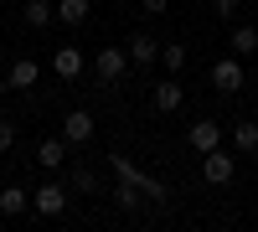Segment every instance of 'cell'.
Returning a JSON list of instances; mask_svg holds the SVG:
<instances>
[{"label":"cell","mask_w":258,"mask_h":232,"mask_svg":"<svg viewBox=\"0 0 258 232\" xmlns=\"http://www.w3.org/2000/svg\"><path fill=\"white\" fill-rule=\"evenodd\" d=\"M109 165H114V176H119V181H129V186H135V191H145L150 201H165V196H170V191H165V181H155L150 171H140L129 155H119V150H114V155H109Z\"/></svg>","instance_id":"cell-1"},{"label":"cell","mask_w":258,"mask_h":232,"mask_svg":"<svg viewBox=\"0 0 258 232\" xmlns=\"http://www.w3.org/2000/svg\"><path fill=\"white\" fill-rule=\"evenodd\" d=\"M31 212L36 217H62V212H68V186H62V181L36 186V191H31Z\"/></svg>","instance_id":"cell-2"},{"label":"cell","mask_w":258,"mask_h":232,"mask_svg":"<svg viewBox=\"0 0 258 232\" xmlns=\"http://www.w3.org/2000/svg\"><path fill=\"white\" fill-rule=\"evenodd\" d=\"M93 129H98V119H93V109H68V119H62V139L73 144H88L93 139Z\"/></svg>","instance_id":"cell-3"},{"label":"cell","mask_w":258,"mask_h":232,"mask_svg":"<svg viewBox=\"0 0 258 232\" xmlns=\"http://www.w3.org/2000/svg\"><path fill=\"white\" fill-rule=\"evenodd\" d=\"M212 88L217 93H243V62H238V52L212 62Z\"/></svg>","instance_id":"cell-4"},{"label":"cell","mask_w":258,"mask_h":232,"mask_svg":"<svg viewBox=\"0 0 258 232\" xmlns=\"http://www.w3.org/2000/svg\"><path fill=\"white\" fill-rule=\"evenodd\" d=\"M93 72H98V83H109V88H114V83L129 72V52H124V47H103V52L93 57Z\"/></svg>","instance_id":"cell-5"},{"label":"cell","mask_w":258,"mask_h":232,"mask_svg":"<svg viewBox=\"0 0 258 232\" xmlns=\"http://www.w3.org/2000/svg\"><path fill=\"white\" fill-rule=\"evenodd\" d=\"M202 176H207L212 186H232V176H238V165H232V155H227L222 144H217V150H207V155H202Z\"/></svg>","instance_id":"cell-6"},{"label":"cell","mask_w":258,"mask_h":232,"mask_svg":"<svg viewBox=\"0 0 258 232\" xmlns=\"http://www.w3.org/2000/svg\"><path fill=\"white\" fill-rule=\"evenodd\" d=\"M124 52H129V67L140 72V67H155V62H160V41L150 36V31H135V36H129V47H124Z\"/></svg>","instance_id":"cell-7"},{"label":"cell","mask_w":258,"mask_h":232,"mask_svg":"<svg viewBox=\"0 0 258 232\" xmlns=\"http://www.w3.org/2000/svg\"><path fill=\"white\" fill-rule=\"evenodd\" d=\"M150 98H155L160 114H176L181 103H186V88H181V78H165V83H155V93H150Z\"/></svg>","instance_id":"cell-8"},{"label":"cell","mask_w":258,"mask_h":232,"mask_svg":"<svg viewBox=\"0 0 258 232\" xmlns=\"http://www.w3.org/2000/svg\"><path fill=\"white\" fill-rule=\"evenodd\" d=\"M52 72H57L62 83L83 78V52H78V47H57V52H52Z\"/></svg>","instance_id":"cell-9"},{"label":"cell","mask_w":258,"mask_h":232,"mask_svg":"<svg viewBox=\"0 0 258 232\" xmlns=\"http://www.w3.org/2000/svg\"><path fill=\"white\" fill-rule=\"evenodd\" d=\"M217 144H222V124L217 119H197V124H191V150H217Z\"/></svg>","instance_id":"cell-10"},{"label":"cell","mask_w":258,"mask_h":232,"mask_svg":"<svg viewBox=\"0 0 258 232\" xmlns=\"http://www.w3.org/2000/svg\"><path fill=\"white\" fill-rule=\"evenodd\" d=\"M68 150H73L68 139H41L36 144V165H41V171H57V165L68 160Z\"/></svg>","instance_id":"cell-11"},{"label":"cell","mask_w":258,"mask_h":232,"mask_svg":"<svg viewBox=\"0 0 258 232\" xmlns=\"http://www.w3.org/2000/svg\"><path fill=\"white\" fill-rule=\"evenodd\" d=\"M0 212H6V217L31 212V191H26V186H6V191H0Z\"/></svg>","instance_id":"cell-12"},{"label":"cell","mask_w":258,"mask_h":232,"mask_svg":"<svg viewBox=\"0 0 258 232\" xmlns=\"http://www.w3.org/2000/svg\"><path fill=\"white\" fill-rule=\"evenodd\" d=\"M36 78H41V67H36L31 57H21V62H11V78H6V83L26 93V88H36Z\"/></svg>","instance_id":"cell-13"},{"label":"cell","mask_w":258,"mask_h":232,"mask_svg":"<svg viewBox=\"0 0 258 232\" xmlns=\"http://www.w3.org/2000/svg\"><path fill=\"white\" fill-rule=\"evenodd\" d=\"M52 21H57V6H52V0H26V26H31V31H47Z\"/></svg>","instance_id":"cell-14"},{"label":"cell","mask_w":258,"mask_h":232,"mask_svg":"<svg viewBox=\"0 0 258 232\" xmlns=\"http://www.w3.org/2000/svg\"><path fill=\"white\" fill-rule=\"evenodd\" d=\"M57 21L62 26H83L88 21V0H57Z\"/></svg>","instance_id":"cell-15"},{"label":"cell","mask_w":258,"mask_h":232,"mask_svg":"<svg viewBox=\"0 0 258 232\" xmlns=\"http://www.w3.org/2000/svg\"><path fill=\"white\" fill-rule=\"evenodd\" d=\"M232 52H238V57H253V52H258V26H232Z\"/></svg>","instance_id":"cell-16"},{"label":"cell","mask_w":258,"mask_h":232,"mask_svg":"<svg viewBox=\"0 0 258 232\" xmlns=\"http://www.w3.org/2000/svg\"><path fill=\"white\" fill-rule=\"evenodd\" d=\"M160 67H165L170 78H181V67H186V47H181V41H170V47H160Z\"/></svg>","instance_id":"cell-17"},{"label":"cell","mask_w":258,"mask_h":232,"mask_svg":"<svg viewBox=\"0 0 258 232\" xmlns=\"http://www.w3.org/2000/svg\"><path fill=\"white\" fill-rule=\"evenodd\" d=\"M140 196H145V191H135L129 181L114 186V206H119V212H140Z\"/></svg>","instance_id":"cell-18"},{"label":"cell","mask_w":258,"mask_h":232,"mask_svg":"<svg viewBox=\"0 0 258 232\" xmlns=\"http://www.w3.org/2000/svg\"><path fill=\"white\" fill-rule=\"evenodd\" d=\"M232 144H238V150H258V124H253V119H243L238 129H232Z\"/></svg>","instance_id":"cell-19"},{"label":"cell","mask_w":258,"mask_h":232,"mask_svg":"<svg viewBox=\"0 0 258 232\" xmlns=\"http://www.w3.org/2000/svg\"><path fill=\"white\" fill-rule=\"evenodd\" d=\"M68 181L78 186V191H88V196L98 191V186H93V171H88V165H73V176H68Z\"/></svg>","instance_id":"cell-20"},{"label":"cell","mask_w":258,"mask_h":232,"mask_svg":"<svg viewBox=\"0 0 258 232\" xmlns=\"http://www.w3.org/2000/svg\"><path fill=\"white\" fill-rule=\"evenodd\" d=\"M16 144V119H0V155Z\"/></svg>","instance_id":"cell-21"},{"label":"cell","mask_w":258,"mask_h":232,"mask_svg":"<svg viewBox=\"0 0 258 232\" xmlns=\"http://www.w3.org/2000/svg\"><path fill=\"white\" fill-rule=\"evenodd\" d=\"M212 11H217L222 21H232V16H238V0H212Z\"/></svg>","instance_id":"cell-22"},{"label":"cell","mask_w":258,"mask_h":232,"mask_svg":"<svg viewBox=\"0 0 258 232\" xmlns=\"http://www.w3.org/2000/svg\"><path fill=\"white\" fill-rule=\"evenodd\" d=\"M140 6H145V16H165V11H170V0H140Z\"/></svg>","instance_id":"cell-23"},{"label":"cell","mask_w":258,"mask_h":232,"mask_svg":"<svg viewBox=\"0 0 258 232\" xmlns=\"http://www.w3.org/2000/svg\"><path fill=\"white\" fill-rule=\"evenodd\" d=\"M6 88H11V83H6V78H0V98H6Z\"/></svg>","instance_id":"cell-24"},{"label":"cell","mask_w":258,"mask_h":232,"mask_svg":"<svg viewBox=\"0 0 258 232\" xmlns=\"http://www.w3.org/2000/svg\"><path fill=\"white\" fill-rule=\"evenodd\" d=\"M119 6H129V0H119Z\"/></svg>","instance_id":"cell-25"}]
</instances>
